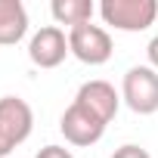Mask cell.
Instances as JSON below:
<instances>
[{"instance_id": "7c38bea8", "label": "cell", "mask_w": 158, "mask_h": 158, "mask_svg": "<svg viewBox=\"0 0 158 158\" xmlns=\"http://www.w3.org/2000/svg\"><path fill=\"white\" fill-rule=\"evenodd\" d=\"M146 56H149V68H155V71H158V34L149 40V47H146Z\"/></svg>"}, {"instance_id": "3957f363", "label": "cell", "mask_w": 158, "mask_h": 158, "mask_svg": "<svg viewBox=\"0 0 158 158\" xmlns=\"http://www.w3.org/2000/svg\"><path fill=\"white\" fill-rule=\"evenodd\" d=\"M121 99L136 115H155L158 112V71L149 65H133L124 74Z\"/></svg>"}, {"instance_id": "5b68a950", "label": "cell", "mask_w": 158, "mask_h": 158, "mask_svg": "<svg viewBox=\"0 0 158 158\" xmlns=\"http://www.w3.org/2000/svg\"><path fill=\"white\" fill-rule=\"evenodd\" d=\"M106 121H99L90 109H84L81 102H71L65 112H62V121H59V130L62 136L71 143V146H93L102 139L106 133Z\"/></svg>"}, {"instance_id": "9c48e42d", "label": "cell", "mask_w": 158, "mask_h": 158, "mask_svg": "<svg viewBox=\"0 0 158 158\" xmlns=\"http://www.w3.org/2000/svg\"><path fill=\"white\" fill-rule=\"evenodd\" d=\"M53 19L59 25H68V28H77V25H87L96 13L93 6V0H53V6H50Z\"/></svg>"}, {"instance_id": "277c9868", "label": "cell", "mask_w": 158, "mask_h": 158, "mask_svg": "<svg viewBox=\"0 0 158 158\" xmlns=\"http://www.w3.org/2000/svg\"><path fill=\"white\" fill-rule=\"evenodd\" d=\"M68 50L74 59H81L84 65H102L112 59V37L106 28L99 25H77V28H68Z\"/></svg>"}, {"instance_id": "8fae6325", "label": "cell", "mask_w": 158, "mask_h": 158, "mask_svg": "<svg viewBox=\"0 0 158 158\" xmlns=\"http://www.w3.org/2000/svg\"><path fill=\"white\" fill-rule=\"evenodd\" d=\"M37 158H74L65 146H44L40 152H37Z\"/></svg>"}, {"instance_id": "30bf717a", "label": "cell", "mask_w": 158, "mask_h": 158, "mask_svg": "<svg viewBox=\"0 0 158 158\" xmlns=\"http://www.w3.org/2000/svg\"><path fill=\"white\" fill-rule=\"evenodd\" d=\"M112 158H152L143 146H133V143H127V146H121V149H115V155Z\"/></svg>"}, {"instance_id": "ba28073f", "label": "cell", "mask_w": 158, "mask_h": 158, "mask_svg": "<svg viewBox=\"0 0 158 158\" xmlns=\"http://www.w3.org/2000/svg\"><path fill=\"white\" fill-rule=\"evenodd\" d=\"M28 31V13L22 0H0V47H13Z\"/></svg>"}, {"instance_id": "52a82bcc", "label": "cell", "mask_w": 158, "mask_h": 158, "mask_svg": "<svg viewBox=\"0 0 158 158\" xmlns=\"http://www.w3.org/2000/svg\"><path fill=\"white\" fill-rule=\"evenodd\" d=\"M74 102H81L84 109H90L99 121H112L118 115V106H121V96L115 93V87L109 81H87L81 84V90H77Z\"/></svg>"}, {"instance_id": "6da1fadb", "label": "cell", "mask_w": 158, "mask_h": 158, "mask_svg": "<svg viewBox=\"0 0 158 158\" xmlns=\"http://www.w3.org/2000/svg\"><path fill=\"white\" fill-rule=\"evenodd\" d=\"M34 112L22 96H3L0 99V158H6L16 146H22L31 136Z\"/></svg>"}, {"instance_id": "8992f818", "label": "cell", "mask_w": 158, "mask_h": 158, "mask_svg": "<svg viewBox=\"0 0 158 158\" xmlns=\"http://www.w3.org/2000/svg\"><path fill=\"white\" fill-rule=\"evenodd\" d=\"M68 53H71V50H68V37H65V31H62L59 25L40 28V31L31 37V44H28V59H31L37 68H56V65L65 62Z\"/></svg>"}, {"instance_id": "7a4b0ae2", "label": "cell", "mask_w": 158, "mask_h": 158, "mask_svg": "<svg viewBox=\"0 0 158 158\" xmlns=\"http://www.w3.org/2000/svg\"><path fill=\"white\" fill-rule=\"evenodd\" d=\"M99 16L118 31H146L158 19V0H102Z\"/></svg>"}]
</instances>
